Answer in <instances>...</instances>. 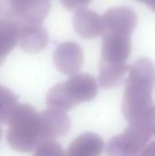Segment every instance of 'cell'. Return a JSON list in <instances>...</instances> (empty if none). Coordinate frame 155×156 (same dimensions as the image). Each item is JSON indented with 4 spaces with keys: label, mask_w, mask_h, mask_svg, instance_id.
Segmentation results:
<instances>
[{
    "label": "cell",
    "mask_w": 155,
    "mask_h": 156,
    "mask_svg": "<svg viewBox=\"0 0 155 156\" xmlns=\"http://www.w3.org/2000/svg\"><path fill=\"white\" fill-rule=\"evenodd\" d=\"M125 83L122 101L123 117L129 124H136L155 107L152 95L155 84L153 62L147 58L138 59L130 66Z\"/></svg>",
    "instance_id": "1"
},
{
    "label": "cell",
    "mask_w": 155,
    "mask_h": 156,
    "mask_svg": "<svg viewBox=\"0 0 155 156\" xmlns=\"http://www.w3.org/2000/svg\"><path fill=\"white\" fill-rule=\"evenodd\" d=\"M101 58L98 83L102 89H111L122 84L130 69L126 64L132 51L131 36L118 33L102 34Z\"/></svg>",
    "instance_id": "2"
},
{
    "label": "cell",
    "mask_w": 155,
    "mask_h": 156,
    "mask_svg": "<svg viewBox=\"0 0 155 156\" xmlns=\"http://www.w3.org/2000/svg\"><path fill=\"white\" fill-rule=\"evenodd\" d=\"M7 124V142L18 152L30 153L45 140H48L41 113L28 104H18L10 116Z\"/></svg>",
    "instance_id": "3"
},
{
    "label": "cell",
    "mask_w": 155,
    "mask_h": 156,
    "mask_svg": "<svg viewBox=\"0 0 155 156\" xmlns=\"http://www.w3.org/2000/svg\"><path fill=\"white\" fill-rule=\"evenodd\" d=\"M97 93L96 80L90 74L77 73L49 90L47 95V104L49 107L69 111L82 102L92 101Z\"/></svg>",
    "instance_id": "4"
},
{
    "label": "cell",
    "mask_w": 155,
    "mask_h": 156,
    "mask_svg": "<svg viewBox=\"0 0 155 156\" xmlns=\"http://www.w3.org/2000/svg\"><path fill=\"white\" fill-rule=\"evenodd\" d=\"M49 10V0H0V15L19 27L42 25Z\"/></svg>",
    "instance_id": "5"
},
{
    "label": "cell",
    "mask_w": 155,
    "mask_h": 156,
    "mask_svg": "<svg viewBox=\"0 0 155 156\" xmlns=\"http://www.w3.org/2000/svg\"><path fill=\"white\" fill-rule=\"evenodd\" d=\"M152 135L136 124L129 126L120 134L111 138L106 148L107 155H137L148 145Z\"/></svg>",
    "instance_id": "6"
},
{
    "label": "cell",
    "mask_w": 155,
    "mask_h": 156,
    "mask_svg": "<svg viewBox=\"0 0 155 156\" xmlns=\"http://www.w3.org/2000/svg\"><path fill=\"white\" fill-rule=\"evenodd\" d=\"M102 18L103 33H118L131 36L138 23L136 13L128 6L111 7L105 12Z\"/></svg>",
    "instance_id": "7"
},
{
    "label": "cell",
    "mask_w": 155,
    "mask_h": 156,
    "mask_svg": "<svg viewBox=\"0 0 155 156\" xmlns=\"http://www.w3.org/2000/svg\"><path fill=\"white\" fill-rule=\"evenodd\" d=\"M53 59L59 72L71 76L77 74L83 66V51L78 43L67 41L57 48Z\"/></svg>",
    "instance_id": "8"
},
{
    "label": "cell",
    "mask_w": 155,
    "mask_h": 156,
    "mask_svg": "<svg viewBox=\"0 0 155 156\" xmlns=\"http://www.w3.org/2000/svg\"><path fill=\"white\" fill-rule=\"evenodd\" d=\"M72 23L77 34L84 39H93L103 33L102 16L85 7L76 10Z\"/></svg>",
    "instance_id": "9"
},
{
    "label": "cell",
    "mask_w": 155,
    "mask_h": 156,
    "mask_svg": "<svg viewBox=\"0 0 155 156\" xmlns=\"http://www.w3.org/2000/svg\"><path fill=\"white\" fill-rule=\"evenodd\" d=\"M48 40V34L42 25H26L19 27L18 42L20 48L25 52L30 54L37 53L47 47Z\"/></svg>",
    "instance_id": "10"
},
{
    "label": "cell",
    "mask_w": 155,
    "mask_h": 156,
    "mask_svg": "<svg viewBox=\"0 0 155 156\" xmlns=\"http://www.w3.org/2000/svg\"><path fill=\"white\" fill-rule=\"evenodd\" d=\"M48 139L65 136L70 129V120L66 111L50 107L41 112Z\"/></svg>",
    "instance_id": "11"
},
{
    "label": "cell",
    "mask_w": 155,
    "mask_h": 156,
    "mask_svg": "<svg viewBox=\"0 0 155 156\" xmlns=\"http://www.w3.org/2000/svg\"><path fill=\"white\" fill-rule=\"evenodd\" d=\"M104 149L102 139L92 133H85L77 137L69 145L67 155L99 156Z\"/></svg>",
    "instance_id": "12"
},
{
    "label": "cell",
    "mask_w": 155,
    "mask_h": 156,
    "mask_svg": "<svg viewBox=\"0 0 155 156\" xmlns=\"http://www.w3.org/2000/svg\"><path fill=\"white\" fill-rule=\"evenodd\" d=\"M19 25L10 19H0V65L18 41Z\"/></svg>",
    "instance_id": "13"
},
{
    "label": "cell",
    "mask_w": 155,
    "mask_h": 156,
    "mask_svg": "<svg viewBox=\"0 0 155 156\" xmlns=\"http://www.w3.org/2000/svg\"><path fill=\"white\" fill-rule=\"evenodd\" d=\"M17 105L15 95L6 88L0 86V122L7 123Z\"/></svg>",
    "instance_id": "14"
},
{
    "label": "cell",
    "mask_w": 155,
    "mask_h": 156,
    "mask_svg": "<svg viewBox=\"0 0 155 156\" xmlns=\"http://www.w3.org/2000/svg\"><path fill=\"white\" fill-rule=\"evenodd\" d=\"M36 155H65L62 147L55 141V139H48L43 141L36 149Z\"/></svg>",
    "instance_id": "15"
},
{
    "label": "cell",
    "mask_w": 155,
    "mask_h": 156,
    "mask_svg": "<svg viewBox=\"0 0 155 156\" xmlns=\"http://www.w3.org/2000/svg\"><path fill=\"white\" fill-rule=\"evenodd\" d=\"M92 0H62V5L68 11H76L79 8L85 7Z\"/></svg>",
    "instance_id": "16"
},
{
    "label": "cell",
    "mask_w": 155,
    "mask_h": 156,
    "mask_svg": "<svg viewBox=\"0 0 155 156\" xmlns=\"http://www.w3.org/2000/svg\"><path fill=\"white\" fill-rule=\"evenodd\" d=\"M141 155H155V141L149 144L141 153Z\"/></svg>",
    "instance_id": "17"
},
{
    "label": "cell",
    "mask_w": 155,
    "mask_h": 156,
    "mask_svg": "<svg viewBox=\"0 0 155 156\" xmlns=\"http://www.w3.org/2000/svg\"><path fill=\"white\" fill-rule=\"evenodd\" d=\"M137 1L143 3L148 7H150L153 12H155V0H137Z\"/></svg>",
    "instance_id": "18"
},
{
    "label": "cell",
    "mask_w": 155,
    "mask_h": 156,
    "mask_svg": "<svg viewBox=\"0 0 155 156\" xmlns=\"http://www.w3.org/2000/svg\"><path fill=\"white\" fill-rule=\"evenodd\" d=\"M0 136H1V130H0Z\"/></svg>",
    "instance_id": "19"
}]
</instances>
